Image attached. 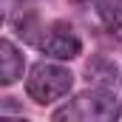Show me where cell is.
Wrapping results in <instances>:
<instances>
[{"label": "cell", "mask_w": 122, "mask_h": 122, "mask_svg": "<svg viewBox=\"0 0 122 122\" xmlns=\"http://www.w3.org/2000/svg\"><path fill=\"white\" fill-rule=\"evenodd\" d=\"M57 122H114L122 117V105L117 94L108 88H91L77 94L71 102H65L51 114Z\"/></svg>", "instance_id": "1"}, {"label": "cell", "mask_w": 122, "mask_h": 122, "mask_svg": "<svg viewBox=\"0 0 122 122\" xmlns=\"http://www.w3.org/2000/svg\"><path fill=\"white\" fill-rule=\"evenodd\" d=\"M71 85H74V74L57 62H46V60L31 65L29 80H26V91L37 105H48V102L65 97L71 91Z\"/></svg>", "instance_id": "2"}, {"label": "cell", "mask_w": 122, "mask_h": 122, "mask_svg": "<svg viewBox=\"0 0 122 122\" xmlns=\"http://www.w3.org/2000/svg\"><path fill=\"white\" fill-rule=\"evenodd\" d=\"M37 48L46 57H54V60H74L82 51V40L77 37V31L65 20H54L43 29L40 40H37Z\"/></svg>", "instance_id": "3"}, {"label": "cell", "mask_w": 122, "mask_h": 122, "mask_svg": "<svg viewBox=\"0 0 122 122\" xmlns=\"http://www.w3.org/2000/svg\"><path fill=\"white\" fill-rule=\"evenodd\" d=\"M9 26L14 29V34H17L23 43H31V46H37L40 34L46 29L43 20H40V14H37V9H31L26 3H20L17 9L9 11Z\"/></svg>", "instance_id": "4"}, {"label": "cell", "mask_w": 122, "mask_h": 122, "mask_svg": "<svg viewBox=\"0 0 122 122\" xmlns=\"http://www.w3.org/2000/svg\"><path fill=\"white\" fill-rule=\"evenodd\" d=\"M23 54L11 40H0V82L11 85L23 77Z\"/></svg>", "instance_id": "5"}, {"label": "cell", "mask_w": 122, "mask_h": 122, "mask_svg": "<svg viewBox=\"0 0 122 122\" xmlns=\"http://www.w3.org/2000/svg\"><path fill=\"white\" fill-rule=\"evenodd\" d=\"M88 82H99V85H114L117 82V62H111L108 57H94L85 65Z\"/></svg>", "instance_id": "6"}, {"label": "cell", "mask_w": 122, "mask_h": 122, "mask_svg": "<svg viewBox=\"0 0 122 122\" xmlns=\"http://www.w3.org/2000/svg\"><path fill=\"white\" fill-rule=\"evenodd\" d=\"M97 14L105 29L122 31V0H97Z\"/></svg>", "instance_id": "7"}]
</instances>
